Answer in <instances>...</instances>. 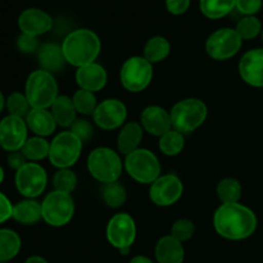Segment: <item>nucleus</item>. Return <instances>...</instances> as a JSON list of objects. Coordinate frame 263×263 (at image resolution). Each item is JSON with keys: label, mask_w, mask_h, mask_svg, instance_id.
I'll use <instances>...</instances> for the list:
<instances>
[{"label": "nucleus", "mask_w": 263, "mask_h": 263, "mask_svg": "<svg viewBox=\"0 0 263 263\" xmlns=\"http://www.w3.org/2000/svg\"><path fill=\"white\" fill-rule=\"evenodd\" d=\"M213 226L222 238L244 240L256 231L257 217L251 208L240 203H229L217 208L213 216Z\"/></svg>", "instance_id": "nucleus-1"}, {"label": "nucleus", "mask_w": 263, "mask_h": 263, "mask_svg": "<svg viewBox=\"0 0 263 263\" xmlns=\"http://www.w3.org/2000/svg\"><path fill=\"white\" fill-rule=\"evenodd\" d=\"M100 48L102 44L99 36L87 28L72 31L66 36L62 44L66 62L77 68L94 63L99 55Z\"/></svg>", "instance_id": "nucleus-2"}, {"label": "nucleus", "mask_w": 263, "mask_h": 263, "mask_svg": "<svg viewBox=\"0 0 263 263\" xmlns=\"http://www.w3.org/2000/svg\"><path fill=\"white\" fill-rule=\"evenodd\" d=\"M207 115V105L197 98L180 100L172 107L170 112L172 128L181 134L193 133L198 127H200L204 123Z\"/></svg>", "instance_id": "nucleus-3"}, {"label": "nucleus", "mask_w": 263, "mask_h": 263, "mask_svg": "<svg viewBox=\"0 0 263 263\" xmlns=\"http://www.w3.org/2000/svg\"><path fill=\"white\" fill-rule=\"evenodd\" d=\"M25 95L31 108L48 109L58 98V85L50 72L39 69L28 76Z\"/></svg>", "instance_id": "nucleus-4"}, {"label": "nucleus", "mask_w": 263, "mask_h": 263, "mask_svg": "<svg viewBox=\"0 0 263 263\" xmlns=\"http://www.w3.org/2000/svg\"><path fill=\"white\" fill-rule=\"evenodd\" d=\"M87 170L98 181L110 184L120 179L122 161L118 153L109 148H97L87 157Z\"/></svg>", "instance_id": "nucleus-5"}, {"label": "nucleus", "mask_w": 263, "mask_h": 263, "mask_svg": "<svg viewBox=\"0 0 263 263\" xmlns=\"http://www.w3.org/2000/svg\"><path fill=\"white\" fill-rule=\"evenodd\" d=\"M125 168L130 177L140 184H153L161 176V163L148 149H136L126 156Z\"/></svg>", "instance_id": "nucleus-6"}, {"label": "nucleus", "mask_w": 263, "mask_h": 263, "mask_svg": "<svg viewBox=\"0 0 263 263\" xmlns=\"http://www.w3.org/2000/svg\"><path fill=\"white\" fill-rule=\"evenodd\" d=\"M81 151L82 141L71 131H63L50 143L49 161L59 170L69 168L79 161Z\"/></svg>", "instance_id": "nucleus-7"}, {"label": "nucleus", "mask_w": 263, "mask_h": 263, "mask_svg": "<svg viewBox=\"0 0 263 263\" xmlns=\"http://www.w3.org/2000/svg\"><path fill=\"white\" fill-rule=\"evenodd\" d=\"M43 220L53 228H62L72 220L74 213V202L71 194L51 192L41 203Z\"/></svg>", "instance_id": "nucleus-8"}, {"label": "nucleus", "mask_w": 263, "mask_h": 263, "mask_svg": "<svg viewBox=\"0 0 263 263\" xmlns=\"http://www.w3.org/2000/svg\"><path fill=\"white\" fill-rule=\"evenodd\" d=\"M153 79V66L144 57H131L123 63L120 72L122 86L131 92L145 90Z\"/></svg>", "instance_id": "nucleus-9"}, {"label": "nucleus", "mask_w": 263, "mask_h": 263, "mask_svg": "<svg viewBox=\"0 0 263 263\" xmlns=\"http://www.w3.org/2000/svg\"><path fill=\"white\" fill-rule=\"evenodd\" d=\"M241 43L243 40L235 28H220L207 39L205 50L215 61H226L240 50Z\"/></svg>", "instance_id": "nucleus-10"}, {"label": "nucleus", "mask_w": 263, "mask_h": 263, "mask_svg": "<svg viewBox=\"0 0 263 263\" xmlns=\"http://www.w3.org/2000/svg\"><path fill=\"white\" fill-rule=\"evenodd\" d=\"M107 239L109 244L121 253H128L136 239V225L127 213H117L109 220L107 226Z\"/></svg>", "instance_id": "nucleus-11"}, {"label": "nucleus", "mask_w": 263, "mask_h": 263, "mask_svg": "<svg viewBox=\"0 0 263 263\" xmlns=\"http://www.w3.org/2000/svg\"><path fill=\"white\" fill-rule=\"evenodd\" d=\"M48 182L46 172L40 164L26 163L15 174L17 190L27 199H33L43 194Z\"/></svg>", "instance_id": "nucleus-12"}, {"label": "nucleus", "mask_w": 263, "mask_h": 263, "mask_svg": "<svg viewBox=\"0 0 263 263\" xmlns=\"http://www.w3.org/2000/svg\"><path fill=\"white\" fill-rule=\"evenodd\" d=\"M182 192L184 186L176 175H163L152 184L149 198L158 207H170L181 198Z\"/></svg>", "instance_id": "nucleus-13"}, {"label": "nucleus", "mask_w": 263, "mask_h": 263, "mask_svg": "<svg viewBox=\"0 0 263 263\" xmlns=\"http://www.w3.org/2000/svg\"><path fill=\"white\" fill-rule=\"evenodd\" d=\"M27 140V123L23 118L7 116L0 122V145L8 152L21 151Z\"/></svg>", "instance_id": "nucleus-14"}, {"label": "nucleus", "mask_w": 263, "mask_h": 263, "mask_svg": "<svg viewBox=\"0 0 263 263\" xmlns=\"http://www.w3.org/2000/svg\"><path fill=\"white\" fill-rule=\"evenodd\" d=\"M127 117V108L118 99H105L98 104L92 113V120L103 130H116L121 127Z\"/></svg>", "instance_id": "nucleus-15"}, {"label": "nucleus", "mask_w": 263, "mask_h": 263, "mask_svg": "<svg viewBox=\"0 0 263 263\" xmlns=\"http://www.w3.org/2000/svg\"><path fill=\"white\" fill-rule=\"evenodd\" d=\"M239 73L246 84L263 87V49H252L241 57Z\"/></svg>", "instance_id": "nucleus-16"}, {"label": "nucleus", "mask_w": 263, "mask_h": 263, "mask_svg": "<svg viewBox=\"0 0 263 263\" xmlns=\"http://www.w3.org/2000/svg\"><path fill=\"white\" fill-rule=\"evenodd\" d=\"M18 26L22 33L37 37L39 35H43L50 30L53 26V20L44 10L37 9V8H28L20 14Z\"/></svg>", "instance_id": "nucleus-17"}, {"label": "nucleus", "mask_w": 263, "mask_h": 263, "mask_svg": "<svg viewBox=\"0 0 263 263\" xmlns=\"http://www.w3.org/2000/svg\"><path fill=\"white\" fill-rule=\"evenodd\" d=\"M141 126L151 135L161 138L172 128L171 116L158 105H149L141 113Z\"/></svg>", "instance_id": "nucleus-18"}, {"label": "nucleus", "mask_w": 263, "mask_h": 263, "mask_svg": "<svg viewBox=\"0 0 263 263\" xmlns=\"http://www.w3.org/2000/svg\"><path fill=\"white\" fill-rule=\"evenodd\" d=\"M76 82L80 89L91 92L99 91L107 84V72L104 67L94 62L91 64L77 68Z\"/></svg>", "instance_id": "nucleus-19"}, {"label": "nucleus", "mask_w": 263, "mask_h": 263, "mask_svg": "<svg viewBox=\"0 0 263 263\" xmlns=\"http://www.w3.org/2000/svg\"><path fill=\"white\" fill-rule=\"evenodd\" d=\"M26 123L27 127H30V130L40 138L51 135L57 127V122L51 112L44 108H31L28 115L26 116Z\"/></svg>", "instance_id": "nucleus-20"}, {"label": "nucleus", "mask_w": 263, "mask_h": 263, "mask_svg": "<svg viewBox=\"0 0 263 263\" xmlns=\"http://www.w3.org/2000/svg\"><path fill=\"white\" fill-rule=\"evenodd\" d=\"M184 257V247L171 235L163 236L157 243L156 258L158 263H182Z\"/></svg>", "instance_id": "nucleus-21"}, {"label": "nucleus", "mask_w": 263, "mask_h": 263, "mask_svg": "<svg viewBox=\"0 0 263 263\" xmlns=\"http://www.w3.org/2000/svg\"><path fill=\"white\" fill-rule=\"evenodd\" d=\"M143 126L138 122H128L122 127L118 134L117 146L118 152L123 156H128L130 153L139 149V145L143 139Z\"/></svg>", "instance_id": "nucleus-22"}, {"label": "nucleus", "mask_w": 263, "mask_h": 263, "mask_svg": "<svg viewBox=\"0 0 263 263\" xmlns=\"http://www.w3.org/2000/svg\"><path fill=\"white\" fill-rule=\"evenodd\" d=\"M39 63L43 67L44 71L48 72H57L61 71L63 68L66 59H64L63 50L62 46L57 45V44L48 43L44 44L39 48L37 51Z\"/></svg>", "instance_id": "nucleus-23"}, {"label": "nucleus", "mask_w": 263, "mask_h": 263, "mask_svg": "<svg viewBox=\"0 0 263 263\" xmlns=\"http://www.w3.org/2000/svg\"><path fill=\"white\" fill-rule=\"evenodd\" d=\"M76 113L73 100L67 95H58L55 102L51 105V115L57 125L62 127H71L72 123L76 121Z\"/></svg>", "instance_id": "nucleus-24"}, {"label": "nucleus", "mask_w": 263, "mask_h": 263, "mask_svg": "<svg viewBox=\"0 0 263 263\" xmlns=\"http://www.w3.org/2000/svg\"><path fill=\"white\" fill-rule=\"evenodd\" d=\"M13 218L23 225H33L43 218L41 204L33 199H26L13 207Z\"/></svg>", "instance_id": "nucleus-25"}, {"label": "nucleus", "mask_w": 263, "mask_h": 263, "mask_svg": "<svg viewBox=\"0 0 263 263\" xmlns=\"http://www.w3.org/2000/svg\"><path fill=\"white\" fill-rule=\"evenodd\" d=\"M170 50H171V45H170L168 40L166 37H163V36H153L145 44L144 58L152 64L159 63V62L164 61L168 57Z\"/></svg>", "instance_id": "nucleus-26"}, {"label": "nucleus", "mask_w": 263, "mask_h": 263, "mask_svg": "<svg viewBox=\"0 0 263 263\" xmlns=\"http://www.w3.org/2000/svg\"><path fill=\"white\" fill-rule=\"evenodd\" d=\"M200 10L205 17L217 20L230 14L236 7V0H200Z\"/></svg>", "instance_id": "nucleus-27"}, {"label": "nucleus", "mask_w": 263, "mask_h": 263, "mask_svg": "<svg viewBox=\"0 0 263 263\" xmlns=\"http://www.w3.org/2000/svg\"><path fill=\"white\" fill-rule=\"evenodd\" d=\"M21 249V239L13 230L2 229L0 230V262L14 258Z\"/></svg>", "instance_id": "nucleus-28"}, {"label": "nucleus", "mask_w": 263, "mask_h": 263, "mask_svg": "<svg viewBox=\"0 0 263 263\" xmlns=\"http://www.w3.org/2000/svg\"><path fill=\"white\" fill-rule=\"evenodd\" d=\"M185 146V138L184 134L179 133V131L171 130L162 135L159 138V151L164 154V156L174 157L181 153V151Z\"/></svg>", "instance_id": "nucleus-29"}, {"label": "nucleus", "mask_w": 263, "mask_h": 263, "mask_svg": "<svg viewBox=\"0 0 263 263\" xmlns=\"http://www.w3.org/2000/svg\"><path fill=\"white\" fill-rule=\"evenodd\" d=\"M49 151H50V144L40 136L27 139L21 149L26 159H30V161H41L46 158L49 157Z\"/></svg>", "instance_id": "nucleus-30"}, {"label": "nucleus", "mask_w": 263, "mask_h": 263, "mask_svg": "<svg viewBox=\"0 0 263 263\" xmlns=\"http://www.w3.org/2000/svg\"><path fill=\"white\" fill-rule=\"evenodd\" d=\"M217 195L222 204L239 203L241 198V185L238 180L233 177L221 180L217 186Z\"/></svg>", "instance_id": "nucleus-31"}, {"label": "nucleus", "mask_w": 263, "mask_h": 263, "mask_svg": "<svg viewBox=\"0 0 263 263\" xmlns=\"http://www.w3.org/2000/svg\"><path fill=\"white\" fill-rule=\"evenodd\" d=\"M127 193L126 189L118 181L105 184L103 187V199L105 204L110 208H120L125 204Z\"/></svg>", "instance_id": "nucleus-32"}, {"label": "nucleus", "mask_w": 263, "mask_h": 263, "mask_svg": "<svg viewBox=\"0 0 263 263\" xmlns=\"http://www.w3.org/2000/svg\"><path fill=\"white\" fill-rule=\"evenodd\" d=\"M72 100H73V105L74 108H76V112L81 113V115L84 116L92 115L98 107L97 98H95L94 92L87 91V90H77V91L74 92Z\"/></svg>", "instance_id": "nucleus-33"}, {"label": "nucleus", "mask_w": 263, "mask_h": 263, "mask_svg": "<svg viewBox=\"0 0 263 263\" xmlns=\"http://www.w3.org/2000/svg\"><path fill=\"white\" fill-rule=\"evenodd\" d=\"M262 23L254 15H244L236 25V32L241 40H252L262 32Z\"/></svg>", "instance_id": "nucleus-34"}, {"label": "nucleus", "mask_w": 263, "mask_h": 263, "mask_svg": "<svg viewBox=\"0 0 263 263\" xmlns=\"http://www.w3.org/2000/svg\"><path fill=\"white\" fill-rule=\"evenodd\" d=\"M53 184L57 192L71 194V193L76 189L77 177L69 168L59 170V171L54 175Z\"/></svg>", "instance_id": "nucleus-35"}, {"label": "nucleus", "mask_w": 263, "mask_h": 263, "mask_svg": "<svg viewBox=\"0 0 263 263\" xmlns=\"http://www.w3.org/2000/svg\"><path fill=\"white\" fill-rule=\"evenodd\" d=\"M7 108L10 115L21 118L26 117L31 110V105L27 98L21 92H13L9 95V98L7 99Z\"/></svg>", "instance_id": "nucleus-36"}, {"label": "nucleus", "mask_w": 263, "mask_h": 263, "mask_svg": "<svg viewBox=\"0 0 263 263\" xmlns=\"http://www.w3.org/2000/svg\"><path fill=\"white\" fill-rule=\"evenodd\" d=\"M194 223L187 218H180V220L175 221L174 225L171 228V236L179 240L180 243L186 241L193 238L194 235Z\"/></svg>", "instance_id": "nucleus-37"}, {"label": "nucleus", "mask_w": 263, "mask_h": 263, "mask_svg": "<svg viewBox=\"0 0 263 263\" xmlns=\"http://www.w3.org/2000/svg\"><path fill=\"white\" fill-rule=\"evenodd\" d=\"M69 131H71L72 134H74V135L84 143V141H87L91 139L94 128H92L91 123H90L89 121L81 120V118H80V120H76L72 123L71 130Z\"/></svg>", "instance_id": "nucleus-38"}, {"label": "nucleus", "mask_w": 263, "mask_h": 263, "mask_svg": "<svg viewBox=\"0 0 263 263\" xmlns=\"http://www.w3.org/2000/svg\"><path fill=\"white\" fill-rule=\"evenodd\" d=\"M17 46L22 53L31 54L33 51L39 50V40L36 36L27 35V33H22L17 40Z\"/></svg>", "instance_id": "nucleus-39"}, {"label": "nucleus", "mask_w": 263, "mask_h": 263, "mask_svg": "<svg viewBox=\"0 0 263 263\" xmlns=\"http://www.w3.org/2000/svg\"><path fill=\"white\" fill-rule=\"evenodd\" d=\"M262 8V0H236L235 9L244 15H254Z\"/></svg>", "instance_id": "nucleus-40"}, {"label": "nucleus", "mask_w": 263, "mask_h": 263, "mask_svg": "<svg viewBox=\"0 0 263 263\" xmlns=\"http://www.w3.org/2000/svg\"><path fill=\"white\" fill-rule=\"evenodd\" d=\"M166 7L171 14H184L190 7V0H166Z\"/></svg>", "instance_id": "nucleus-41"}, {"label": "nucleus", "mask_w": 263, "mask_h": 263, "mask_svg": "<svg viewBox=\"0 0 263 263\" xmlns=\"http://www.w3.org/2000/svg\"><path fill=\"white\" fill-rule=\"evenodd\" d=\"M13 216V205L10 200L0 193V223L5 222Z\"/></svg>", "instance_id": "nucleus-42"}, {"label": "nucleus", "mask_w": 263, "mask_h": 263, "mask_svg": "<svg viewBox=\"0 0 263 263\" xmlns=\"http://www.w3.org/2000/svg\"><path fill=\"white\" fill-rule=\"evenodd\" d=\"M8 163H9L10 168L18 171L20 168H22L27 162H26V157L23 156L22 152H10V154L8 156Z\"/></svg>", "instance_id": "nucleus-43"}, {"label": "nucleus", "mask_w": 263, "mask_h": 263, "mask_svg": "<svg viewBox=\"0 0 263 263\" xmlns=\"http://www.w3.org/2000/svg\"><path fill=\"white\" fill-rule=\"evenodd\" d=\"M128 263H153V261L145 256H136L134 257V258Z\"/></svg>", "instance_id": "nucleus-44"}, {"label": "nucleus", "mask_w": 263, "mask_h": 263, "mask_svg": "<svg viewBox=\"0 0 263 263\" xmlns=\"http://www.w3.org/2000/svg\"><path fill=\"white\" fill-rule=\"evenodd\" d=\"M25 263H49V262L46 261L45 258H43V257L32 256V257H30V258L26 259Z\"/></svg>", "instance_id": "nucleus-45"}, {"label": "nucleus", "mask_w": 263, "mask_h": 263, "mask_svg": "<svg viewBox=\"0 0 263 263\" xmlns=\"http://www.w3.org/2000/svg\"><path fill=\"white\" fill-rule=\"evenodd\" d=\"M4 104H5V100H4V97H3L2 91H0V113H2L3 108H4Z\"/></svg>", "instance_id": "nucleus-46"}, {"label": "nucleus", "mask_w": 263, "mask_h": 263, "mask_svg": "<svg viewBox=\"0 0 263 263\" xmlns=\"http://www.w3.org/2000/svg\"><path fill=\"white\" fill-rule=\"evenodd\" d=\"M3 180H4V171H3V168L0 167V184L3 182Z\"/></svg>", "instance_id": "nucleus-47"}, {"label": "nucleus", "mask_w": 263, "mask_h": 263, "mask_svg": "<svg viewBox=\"0 0 263 263\" xmlns=\"http://www.w3.org/2000/svg\"><path fill=\"white\" fill-rule=\"evenodd\" d=\"M262 41H263V28H262Z\"/></svg>", "instance_id": "nucleus-48"}, {"label": "nucleus", "mask_w": 263, "mask_h": 263, "mask_svg": "<svg viewBox=\"0 0 263 263\" xmlns=\"http://www.w3.org/2000/svg\"><path fill=\"white\" fill-rule=\"evenodd\" d=\"M0 146H2V145H0Z\"/></svg>", "instance_id": "nucleus-49"}]
</instances>
